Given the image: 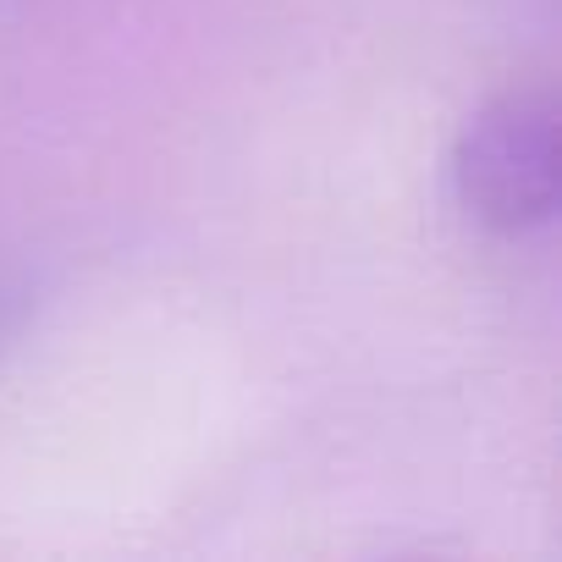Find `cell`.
Masks as SVG:
<instances>
[{
  "mask_svg": "<svg viewBox=\"0 0 562 562\" xmlns=\"http://www.w3.org/2000/svg\"><path fill=\"white\" fill-rule=\"evenodd\" d=\"M452 193L496 237H529L557 215V94L546 83L502 89L463 122Z\"/></svg>",
  "mask_w": 562,
  "mask_h": 562,
  "instance_id": "1",
  "label": "cell"
},
{
  "mask_svg": "<svg viewBox=\"0 0 562 562\" xmlns=\"http://www.w3.org/2000/svg\"><path fill=\"white\" fill-rule=\"evenodd\" d=\"M29 310H34V288H29V281H0V353H7L12 337L23 331Z\"/></svg>",
  "mask_w": 562,
  "mask_h": 562,
  "instance_id": "2",
  "label": "cell"
}]
</instances>
